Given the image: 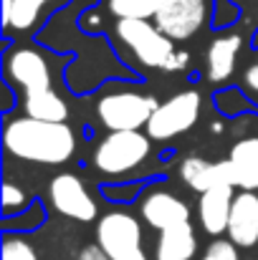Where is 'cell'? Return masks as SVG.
<instances>
[{
  "mask_svg": "<svg viewBox=\"0 0 258 260\" xmlns=\"http://www.w3.org/2000/svg\"><path fill=\"white\" fill-rule=\"evenodd\" d=\"M3 139L13 157L38 165H64L76 152V134L66 121H43L28 114L10 119Z\"/></svg>",
  "mask_w": 258,
  "mask_h": 260,
  "instance_id": "6da1fadb",
  "label": "cell"
},
{
  "mask_svg": "<svg viewBox=\"0 0 258 260\" xmlns=\"http://www.w3.org/2000/svg\"><path fill=\"white\" fill-rule=\"evenodd\" d=\"M117 36L142 66L170 71L177 53L175 41L160 30L157 23H150V18H117Z\"/></svg>",
  "mask_w": 258,
  "mask_h": 260,
  "instance_id": "7a4b0ae2",
  "label": "cell"
},
{
  "mask_svg": "<svg viewBox=\"0 0 258 260\" xmlns=\"http://www.w3.org/2000/svg\"><path fill=\"white\" fill-rule=\"evenodd\" d=\"M150 139L152 137L142 134V129L109 132L94 149V167L106 177H124L150 157Z\"/></svg>",
  "mask_w": 258,
  "mask_h": 260,
  "instance_id": "3957f363",
  "label": "cell"
},
{
  "mask_svg": "<svg viewBox=\"0 0 258 260\" xmlns=\"http://www.w3.org/2000/svg\"><path fill=\"white\" fill-rule=\"evenodd\" d=\"M157 99L142 91H111L96 101V116L109 132L142 129L157 109Z\"/></svg>",
  "mask_w": 258,
  "mask_h": 260,
  "instance_id": "277c9868",
  "label": "cell"
},
{
  "mask_svg": "<svg viewBox=\"0 0 258 260\" xmlns=\"http://www.w3.org/2000/svg\"><path fill=\"white\" fill-rule=\"evenodd\" d=\"M96 243L114 260H150L142 248V225L124 210H111L96 222Z\"/></svg>",
  "mask_w": 258,
  "mask_h": 260,
  "instance_id": "5b68a950",
  "label": "cell"
},
{
  "mask_svg": "<svg viewBox=\"0 0 258 260\" xmlns=\"http://www.w3.org/2000/svg\"><path fill=\"white\" fill-rule=\"evenodd\" d=\"M200 109H203V96L195 88L180 91L155 109L152 119L147 121V134L152 139H160V142L180 137L195 126Z\"/></svg>",
  "mask_w": 258,
  "mask_h": 260,
  "instance_id": "8992f818",
  "label": "cell"
},
{
  "mask_svg": "<svg viewBox=\"0 0 258 260\" xmlns=\"http://www.w3.org/2000/svg\"><path fill=\"white\" fill-rule=\"evenodd\" d=\"M210 5L213 0H165L155 13V23L172 41H187L208 23Z\"/></svg>",
  "mask_w": 258,
  "mask_h": 260,
  "instance_id": "52a82bcc",
  "label": "cell"
},
{
  "mask_svg": "<svg viewBox=\"0 0 258 260\" xmlns=\"http://www.w3.org/2000/svg\"><path fill=\"white\" fill-rule=\"evenodd\" d=\"M48 197H51V205L56 207V212H61L71 220L91 222L99 215L96 200L89 194L86 184L76 174H56L48 184Z\"/></svg>",
  "mask_w": 258,
  "mask_h": 260,
  "instance_id": "ba28073f",
  "label": "cell"
},
{
  "mask_svg": "<svg viewBox=\"0 0 258 260\" xmlns=\"http://www.w3.org/2000/svg\"><path fill=\"white\" fill-rule=\"evenodd\" d=\"M5 71H8V76H10L13 84L25 88V93L28 91H41V88H51L48 61L36 48H15L8 56Z\"/></svg>",
  "mask_w": 258,
  "mask_h": 260,
  "instance_id": "9c48e42d",
  "label": "cell"
},
{
  "mask_svg": "<svg viewBox=\"0 0 258 260\" xmlns=\"http://www.w3.org/2000/svg\"><path fill=\"white\" fill-rule=\"evenodd\" d=\"M236 184H215L205 192H200L197 200V220L208 235H223L228 233V220L233 210V194Z\"/></svg>",
  "mask_w": 258,
  "mask_h": 260,
  "instance_id": "30bf717a",
  "label": "cell"
},
{
  "mask_svg": "<svg viewBox=\"0 0 258 260\" xmlns=\"http://www.w3.org/2000/svg\"><path fill=\"white\" fill-rule=\"evenodd\" d=\"M142 220L155 230H167L175 225L190 222V207L167 189H152L142 200Z\"/></svg>",
  "mask_w": 258,
  "mask_h": 260,
  "instance_id": "8fae6325",
  "label": "cell"
},
{
  "mask_svg": "<svg viewBox=\"0 0 258 260\" xmlns=\"http://www.w3.org/2000/svg\"><path fill=\"white\" fill-rule=\"evenodd\" d=\"M228 238L238 248L258 245V194L256 189H243L233 200L231 220H228Z\"/></svg>",
  "mask_w": 258,
  "mask_h": 260,
  "instance_id": "7c38bea8",
  "label": "cell"
},
{
  "mask_svg": "<svg viewBox=\"0 0 258 260\" xmlns=\"http://www.w3.org/2000/svg\"><path fill=\"white\" fill-rule=\"evenodd\" d=\"M180 179L195 189V192H205L215 184H236V172L231 159L225 162H208L203 157H187L180 162Z\"/></svg>",
  "mask_w": 258,
  "mask_h": 260,
  "instance_id": "4fadbf2b",
  "label": "cell"
},
{
  "mask_svg": "<svg viewBox=\"0 0 258 260\" xmlns=\"http://www.w3.org/2000/svg\"><path fill=\"white\" fill-rule=\"evenodd\" d=\"M197 253V235L192 222H182L167 230H160L155 258L157 260H192Z\"/></svg>",
  "mask_w": 258,
  "mask_h": 260,
  "instance_id": "5bb4252c",
  "label": "cell"
},
{
  "mask_svg": "<svg viewBox=\"0 0 258 260\" xmlns=\"http://www.w3.org/2000/svg\"><path fill=\"white\" fill-rule=\"evenodd\" d=\"M241 43L243 41L236 33L220 36V38H215L210 43V48H208V79L213 84H223V81H228L233 76Z\"/></svg>",
  "mask_w": 258,
  "mask_h": 260,
  "instance_id": "9a60e30c",
  "label": "cell"
},
{
  "mask_svg": "<svg viewBox=\"0 0 258 260\" xmlns=\"http://www.w3.org/2000/svg\"><path fill=\"white\" fill-rule=\"evenodd\" d=\"M231 165L236 172V187L258 189V137L238 139L231 149Z\"/></svg>",
  "mask_w": 258,
  "mask_h": 260,
  "instance_id": "2e32d148",
  "label": "cell"
},
{
  "mask_svg": "<svg viewBox=\"0 0 258 260\" xmlns=\"http://www.w3.org/2000/svg\"><path fill=\"white\" fill-rule=\"evenodd\" d=\"M25 114L43 121H66L69 106L53 88H41L25 93Z\"/></svg>",
  "mask_w": 258,
  "mask_h": 260,
  "instance_id": "e0dca14e",
  "label": "cell"
},
{
  "mask_svg": "<svg viewBox=\"0 0 258 260\" xmlns=\"http://www.w3.org/2000/svg\"><path fill=\"white\" fill-rule=\"evenodd\" d=\"M48 0H13L10 3V10L3 13V20L8 28H15V30H28L31 25H36L38 15H41V8L46 5Z\"/></svg>",
  "mask_w": 258,
  "mask_h": 260,
  "instance_id": "ac0fdd59",
  "label": "cell"
},
{
  "mask_svg": "<svg viewBox=\"0 0 258 260\" xmlns=\"http://www.w3.org/2000/svg\"><path fill=\"white\" fill-rule=\"evenodd\" d=\"M109 13L117 18H155L165 0H106Z\"/></svg>",
  "mask_w": 258,
  "mask_h": 260,
  "instance_id": "d6986e66",
  "label": "cell"
},
{
  "mask_svg": "<svg viewBox=\"0 0 258 260\" xmlns=\"http://www.w3.org/2000/svg\"><path fill=\"white\" fill-rule=\"evenodd\" d=\"M3 260H41L36 248L25 240V238H15L8 235L3 243Z\"/></svg>",
  "mask_w": 258,
  "mask_h": 260,
  "instance_id": "ffe728a7",
  "label": "cell"
},
{
  "mask_svg": "<svg viewBox=\"0 0 258 260\" xmlns=\"http://www.w3.org/2000/svg\"><path fill=\"white\" fill-rule=\"evenodd\" d=\"M200 260H241V253H238V245L231 238L228 240L218 238V240H213L205 248V253H203Z\"/></svg>",
  "mask_w": 258,
  "mask_h": 260,
  "instance_id": "44dd1931",
  "label": "cell"
},
{
  "mask_svg": "<svg viewBox=\"0 0 258 260\" xmlns=\"http://www.w3.org/2000/svg\"><path fill=\"white\" fill-rule=\"evenodd\" d=\"M25 189L23 187H18V184H13V182H5V187H3V207L5 210H20L23 205H25Z\"/></svg>",
  "mask_w": 258,
  "mask_h": 260,
  "instance_id": "7402d4cb",
  "label": "cell"
},
{
  "mask_svg": "<svg viewBox=\"0 0 258 260\" xmlns=\"http://www.w3.org/2000/svg\"><path fill=\"white\" fill-rule=\"evenodd\" d=\"M218 106L225 111V114H243V99L238 91H223L218 93Z\"/></svg>",
  "mask_w": 258,
  "mask_h": 260,
  "instance_id": "603a6c76",
  "label": "cell"
},
{
  "mask_svg": "<svg viewBox=\"0 0 258 260\" xmlns=\"http://www.w3.org/2000/svg\"><path fill=\"white\" fill-rule=\"evenodd\" d=\"M76 260H114V258H111V255L96 243V245H86L84 250L79 253V258Z\"/></svg>",
  "mask_w": 258,
  "mask_h": 260,
  "instance_id": "cb8c5ba5",
  "label": "cell"
},
{
  "mask_svg": "<svg viewBox=\"0 0 258 260\" xmlns=\"http://www.w3.org/2000/svg\"><path fill=\"white\" fill-rule=\"evenodd\" d=\"M246 86L251 88L253 93H258V63H253V66L246 71Z\"/></svg>",
  "mask_w": 258,
  "mask_h": 260,
  "instance_id": "d4e9b609",
  "label": "cell"
},
{
  "mask_svg": "<svg viewBox=\"0 0 258 260\" xmlns=\"http://www.w3.org/2000/svg\"><path fill=\"white\" fill-rule=\"evenodd\" d=\"M210 129H213V132H220V129H223V124H220V121H213V126H210Z\"/></svg>",
  "mask_w": 258,
  "mask_h": 260,
  "instance_id": "484cf974",
  "label": "cell"
}]
</instances>
